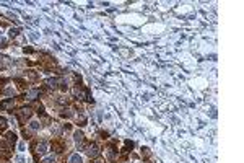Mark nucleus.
<instances>
[{
	"mask_svg": "<svg viewBox=\"0 0 244 163\" xmlns=\"http://www.w3.org/2000/svg\"><path fill=\"white\" fill-rule=\"evenodd\" d=\"M26 98L31 100V101L36 100V98H39V90H28V92H26Z\"/></svg>",
	"mask_w": 244,
	"mask_h": 163,
	"instance_id": "nucleus-6",
	"label": "nucleus"
},
{
	"mask_svg": "<svg viewBox=\"0 0 244 163\" xmlns=\"http://www.w3.org/2000/svg\"><path fill=\"white\" fill-rule=\"evenodd\" d=\"M18 33H20V31L16 30V28H11V30H10V38H15Z\"/></svg>",
	"mask_w": 244,
	"mask_h": 163,
	"instance_id": "nucleus-14",
	"label": "nucleus"
},
{
	"mask_svg": "<svg viewBox=\"0 0 244 163\" xmlns=\"http://www.w3.org/2000/svg\"><path fill=\"white\" fill-rule=\"evenodd\" d=\"M75 137V142H77V145H80V148H83L85 145H83V134L80 132V131H77V132L73 134Z\"/></svg>",
	"mask_w": 244,
	"mask_h": 163,
	"instance_id": "nucleus-5",
	"label": "nucleus"
},
{
	"mask_svg": "<svg viewBox=\"0 0 244 163\" xmlns=\"http://www.w3.org/2000/svg\"><path fill=\"white\" fill-rule=\"evenodd\" d=\"M59 103H60V104H64V103H65V104H67V98L60 96V98H59Z\"/></svg>",
	"mask_w": 244,
	"mask_h": 163,
	"instance_id": "nucleus-15",
	"label": "nucleus"
},
{
	"mask_svg": "<svg viewBox=\"0 0 244 163\" xmlns=\"http://www.w3.org/2000/svg\"><path fill=\"white\" fill-rule=\"evenodd\" d=\"M39 127H41L39 121H31V122H30V129H33V131H38Z\"/></svg>",
	"mask_w": 244,
	"mask_h": 163,
	"instance_id": "nucleus-12",
	"label": "nucleus"
},
{
	"mask_svg": "<svg viewBox=\"0 0 244 163\" xmlns=\"http://www.w3.org/2000/svg\"><path fill=\"white\" fill-rule=\"evenodd\" d=\"M13 104H15V100H13V98L3 100V101H0V109H2V111H7V109L13 108Z\"/></svg>",
	"mask_w": 244,
	"mask_h": 163,
	"instance_id": "nucleus-3",
	"label": "nucleus"
},
{
	"mask_svg": "<svg viewBox=\"0 0 244 163\" xmlns=\"http://www.w3.org/2000/svg\"><path fill=\"white\" fill-rule=\"evenodd\" d=\"M73 95L80 100H86V101H93V98L90 96V92L85 90V88H80V87H75L73 88Z\"/></svg>",
	"mask_w": 244,
	"mask_h": 163,
	"instance_id": "nucleus-1",
	"label": "nucleus"
},
{
	"mask_svg": "<svg viewBox=\"0 0 244 163\" xmlns=\"http://www.w3.org/2000/svg\"><path fill=\"white\" fill-rule=\"evenodd\" d=\"M99 152H101V150H99V147H98L96 143H91V145H88V148H86V153H88L91 158L98 157V155H99Z\"/></svg>",
	"mask_w": 244,
	"mask_h": 163,
	"instance_id": "nucleus-2",
	"label": "nucleus"
},
{
	"mask_svg": "<svg viewBox=\"0 0 244 163\" xmlns=\"http://www.w3.org/2000/svg\"><path fill=\"white\" fill-rule=\"evenodd\" d=\"M0 44H2L0 47H5V44H7V42H5V39H3V38H0Z\"/></svg>",
	"mask_w": 244,
	"mask_h": 163,
	"instance_id": "nucleus-17",
	"label": "nucleus"
},
{
	"mask_svg": "<svg viewBox=\"0 0 244 163\" xmlns=\"http://www.w3.org/2000/svg\"><path fill=\"white\" fill-rule=\"evenodd\" d=\"M93 163H103V162H101V160H95Z\"/></svg>",
	"mask_w": 244,
	"mask_h": 163,
	"instance_id": "nucleus-18",
	"label": "nucleus"
},
{
	"mask_svg": "<svg viewBox=\"0 0 244 163\" xmlns=\"http://www.w3.org/2000/svg\"><path fill=\"white\" fill-rule=\"evenodd\" d=\"M5 139H7V142H10L11 145H15V142H16V134H15V132H7Z\"/></svg>",
	"mask_w": 244,
	"mask_h": 163,
	"instance_id": "nucleus-8",
	"label": "nucleus"
},
{
	"mask_svg": "<svg viewBox=\"0 0 244 163\" xmlns=\"http://www.w3.org/2000/svg\"><path fill=\"white\" fill-rule=\"evenodd\" d=\"M59 82H60L59 78H55V77H54V78H49V80L46 82V83H47V87H49V88H55Z\"/></svg>",
	"mask_w": 244,
	"mask_h": 163,
	"instance_id": "nucleus-10",
	"label": "nucleus"
},
{
	"mask_svg": "<svg viewBox=\"0 0 244 163\" xmlns=\"http://www.w3.org/2000/svg\"><path fill=\"white\" fill-rule=\"evenodd\" d=\"M7 127V119L3 116H0V129H5Z\"/></svg>",
	"mask_w": 244,
	"mask_h": 163,
	"instance_id": "nucleus-13",
	"label": "nucleus"
},
{
	"mask_svg": "<svg viewBox=\"0 0 244 163\" xmlns=\"http://www.w3.org/2000/svg\"><path fill=\"white\" fill-rule=\"evenodd\" d=\"M38 112H39V114H42V112H44V108L41 106V104L38 106Z\"/></svg>",
	"mask_w": 244,
	"mask_h": 163,
	"instance_id": "nucleus-16",
	"label": "nucleus"
},
{
	"mask_svg": "<svg viewBox=\"0 0 244 163\" xmlns=\"http://www.w3.org/2000/svg\"><path fill=\"white\" fill-rule=\"evenodd\" d=\"M41 163H55V157L54 155H50V157H44L41 160Z\"/></svg>",
	"mask_w": 244,
	"mask_h": 163,
	"instance_id": "nucleus-11",
	"label": "nucleus"
},
{
	"mask_svg": "<svg viewBox=\"0 0 244 163\" xmlns=\"http://www.w3.org/2000/svg\"><path fill=\"white\" fill-rule=\"evenodd\" d=\"M69 163H83V158L80 157L78 153H73V155H72V157H70Z\"/></svg>",
	"mask_w": 244,
	"mask_h": 163,
	"instance_id": "nucleus-9",
	"label": "nucleus"
},
{
	"mask_svg": "<svg viewBox=\"0 0 244 163\" xmlns=\"http://www.w3.org/2000/svg\"><path fill=\"white\" fill-rule=\"evenodd\" d=\"M47 148H49V143H47V142H41V143H38L36 152H38V153H46V152H47Z\"/></svg>",
	"mask_w": 244,
	"mask_h": 163,
	"instance_id": "nucleus-7",
	"label": "nucleus"
},
{
	"mask_svg": "<svg viewBox=\"0 0 244 163\" xmlns=\"http://www.w3.org/2000/svg\"><path fill=\"white\" fill-rule=\"evenodd\" d=\"M18 117H20L21 121L30 119V117H31V109H30V108H21L20 111H18Z\"/></svg>",
	"mask_w": 244,
	"mask_h": 163,
	"instance_id": "nucleus-4",
	"label": "nucleus"
}]
</instances>
